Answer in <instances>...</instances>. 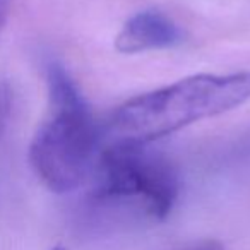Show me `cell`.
<instances>
[{
	"instance_id": "1",
	"label": "cell",
	"mask_w": 250,
	"mask_h": 250,
	"mask_svg": "<svg viewBox=\"0 0 250 250\" xmlns=\"http://www.w3.org/2000/svg\"><path fill=\"white\" fill-rule=\"evenodd\" d=\"M249 100L250 72L197 74L118 106L108 124V136L111 143L149 144Z\"/></svg>"
},
{
	"instance_id": "2",
	"label": "cell",
	"mask_w": 250,
	"mask_h": 250,
	"mask_svg": "<svg viewBox=\"0 0 250 250\" xmlns=\"http://www.w3.org/2000/svg\"><path fill=\"white\" fill-rule=\"evenodd\" d=\"M50 117L29 147V163L38 178L55 194H67L93 175L100 129L70 74L59 62L46 69Z\"/></svg>"
},
{
	"instance_id": "3",
	"label": "cell",
	"mask_w": 250,
	"mask_h": 250,
	"mask_svg": "<svg viewBox=\"0 0 250 250\" xmlns=\"http://www.w3.org/2000/svg\"><path fill=\"white\" fill-rule=\"evenodd\" d=\"M146 146L110 143L94 163L91 195L98 202H132L153 219H165L178 199L180 180L171 161Z\"/></svg>"
},
{
	"instance_id": "4",
	"label": "cell",
	"mask_w": 250,
	"mask_h": 250,
	"mask_svg": "<svg viewBox=\"0 0 250 250\" xmlns=\"http://www.w3.org/2000/svg\"><path fill=\"white\" fill-rule=\"evenodd\" d=\"M182 28L158 11H143L125 22L115 38V48L120 53H141L147 50L171 48L184 43Z\"/></svg>"
},
{
	"instance_id": "5",
	"label": "cell",
	"mask_w": 250,
	"mask_h": 250,
	"mask_svg": "<svg viewBox=\"0 0 250 250\" xmlns=\"http://www.w3.org/2000/svg\"><path fill=\"white\" fill-rule=\"evenodd\" d=\"M11 4L12 0H0V35L4 31L5 24H7L9 14H11Z\"/></svg>"
},
{
	"instance_id": "6",
	"label": "cell",
	"mask_w": 250,
	"mask_h": 250,
	"mask_svg": "<svg viewBox=\"0 0 250 250\" xmlns=\"http://www.w3.org/2000/svg\"><path fill=\"white\" fill-rule=\"evenodd\" d=\"M53 250H63V249H62V247H55Z\"/></svg>"
}]
</instances>
